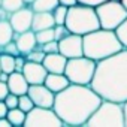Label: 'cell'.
Returning <instances> with one entry per match:
<instances>
[{
	"label": "cell",
	"mask_w": 127,
	"mask_h": 127,
	"mask_svg": "<svg viewBox=\"0 0 127 127\" xmlns=\"http://www.w3.org/2000/svg\"><path fill=\"white\" fill-rule=\"evenodd\" d=\"M14 39L15 43L18 46L20 54H29L30 51H33L37 46V40H36V33L33 30H27L24 33H14Z\"/></svg>",
	"instance_id": "obj_14"
},
{
	"label": "cell",
	"mask_w": 127,
	"mask_h": 127,
	"mask_svg": "<svg viewBox=\"0 0 127 127\" xmlns=\"http://www.w3.org/2000/svg\"><path fill=\"white\" fill-rule=\"evenodd\" d=\"M121 3H123V6L127 9V0H121Z\"/></svg>",
	"instance_id": "obj_41"
},
{
	"label": "cell",
	"mask_w": 127,
	"mask_h": 127,
	"mask_svg": "<svg viewBox=\"0 0 127 127\" xmlns=\"http://www.w3.org/2000/svg\"><path fill=\"white\" fill-rule=\"evenodd\" d=\"M87 126L90 127H126L124 103L102 100L93 115L88 118Z\"/></svg>",
	"instance_id": "obj_5"
},
{
	"label": "cell",
	"mask_w": 127,
	"mask_h": 127,
	"mask_svg": "<svg viewBox=\"0 0 127 127\" xmlns=\"http://www.w3.org/2000/svg\"><path fill=\"white\" fill-rule=\"evenodd\" d=\"M6 118L11 121L12 126H24V121H26V112L20 108H12L8 111V115Z\"/></svg>",
	"instance_id": "obj_20"
},
{
	"label": "cell",
	"mask_w": 127,
	"mask_h": 127,
	"mask_svg": "<svg viewBox=\"0 0 127 127\" xmlns=\"http://www.w3.org/2000/svg\"><path fill=\"white\" fill-rule=\"evenodd\" d=\"M115 33H117V36H118L123 48H127V18L115 29Z\"/></svg>",
	"instance_id": "obj_25"
},
{
	"label": "cell",
	"mask_w": 127,
	"mask_h": 127,
	"mask_svg": "<svg viewBox=\"0 0 127 127\" xmlns=\"http://www.w3.org/2000/svg\"><path fill=\"white\" fill-rule=\"evenodd\" d=\"M8 78H9V73H6V72H2V73H0V81L8 82Z\"/></svg>",
	"instance_id": "obj_39"
},
{
	"label": "cell",
	"mask_w": 127,
	"mask_h": 127,
	"mask_svg": "<svg viewBox=\"0 0 127 127\" xmlns=\"http://www.w3.org/2000/svg\"><path fill=\"white\" fill-rule=\"evenodd\" d=\"M40 49L45 54H52V52H58V40H51L48 43L40 45Z\"/></svg>",
	"instance_id": "obj_29"
},
{
	"label": "cell",
	"mask_w": 127,
	"mask_h": 127,
	"mask_svg": "<svg viewBox=\"0 0 127 127\" xmlns=\"http://www.w3.org/2000/svg\"><path fill=\"white\" fill-rule=\"evenodd\" d=\"M90 87L103 100L127 102V48L97 61Z\"/></svg>",
	"instance_id": "obj_1"
},
{
	"label": "cell",
	"mask_w": 127,
	"mask_h": 127,
	"mask_svg": "<svg viewBox=\"0 0 127 127\" xmlns=\"http://www.w3.org/2000/svg\"><path fill=\"white\" fill-rule=\"evenodd\" d=\"M9 87H8V82H3L0 81V100H5V97L9 94Z\"/></svg>",
	"instance_id": "obj_33"
},
{
	"label": "cell",
	"mask_w": 127,
	"mask_h": 127,
	"mask_svg": "<svg viewBox=\"0 0 127 127\" xmlns=\"http://www.w3.org/2000/svg\"><path fill=\"white\" fill-rule=\"evenodd\" d=\"M43 84H45L51 91L58 93V91H61V90H64V88L70 84V81L67 79V76H66L64 73H48L46 78H45V81H43Z\"/></svg>",
	"instance_id": "obj_17"
},
{
	"label": "cell",
	"mask_w": 127,
	"mask_h": 127,
	"mask_svg": "<svg viewBox=\"0 0 127 127\" xmlns=\"http://www.w3.org/2000/svg\"><path fill=\"white\" fill-rule=\"evenodd\" d=\"M55 26V20L52 12H34L33 21H32V30L40 32L45 29H52Z\"/></svg>",
	"instance_id": "obj_16"
},
{
	"label": "cell",
	"mask_w": 127,
	"mask_h": 127,
	"mask_svg": "<svg viewBox=\"0 0 127 127\" xmlns=\"http://www.w3.org/2000/svg\"><path fill=\"white\" fill-rule=\"evenodd\" d=\"M124 117H126V126H127V102L124 103Z\"/></svg>",
	"instance_id": "obj_40"
},
{
	"label": "cell",
	"mask_w": 127,
	"mask_h": 127,
	"mask_svg": "<svg viewBox=\"0 0 127 127\" xmlns=\"http://www.w3.org/2000/svg\"><path fill=\"white\" fill-rule=\"evenodd\" d=\"M18 100H20V96H17V94H14V93H9V94L5 97V103H6V106H8L9 109L18 108Z\"/></svg>",
	"instance_id": "obj_30"
},
{
	"label": "cell",
	"mask_w": 127,
	"mask_h": 127,
	"mask_svg": "<svg viewBox=\"0 0 127 127\" xmlns=\"http://www.w3.org/2000/svg\"><path fill=\"white\" fill-rule=\"evenodd\" d=\"M102 97L90 87L81 84H69L64 90L55 93L52 109L63 124L82 126L102 103Z\"/></svg>",
	"instance_id": "obj_2"
},
{
	"label": "cell",
	"mask_w": 127,
	"mask_h": 127,
	"mask_svg": "<svg viewBox=\"0 0 127 127\" xmlns=\"http://www.w3.org/2000/svg\"><path fill=\"white\" fill-rule=\"evenodd\" d=\"M23 75L26 76L27 82L30 85H34V84H43L46 75H48V70L45 69V66L42 63H36V61H26V64L23 67Z\"/></svg>",
	"instance_id": "obj_12"
},
{
	"label": "cell",
	"mask_w": 127,
	"mask_h": 127,
	"mask_svg": "<svg viewBox=\"0 0 127 127\" xmlns=\"http://www.w3.org/2000/svg\"><path fill=\"white\" fill-rule=\"evenodd\" d=\"M9 17H11V14H9L6 9H3L2 6H0V21H3V20H9Z\"/></svg>",
	"instance_id": "obj_36"
},
{
	"label": "cell",
	"mask_w": 127,
	"mask_h": 127,
	"mask_svg": "<svg viewBox=\"0 0 127 127\" xmlns=\"http://www.w3.org/2000/svg\"><path fill=\"white\" fill-rule=\"evenodd\" d=\"M26 127H61L63 121L52 108L34 106L26 114Z\"/></svg>",
	"instance_id": "obj_8"
},
{
	"label": "cell",
	"mask_w": 127,
	"mask_h": 127,
	"mask_svg": "<svg viewBox=\"0 0 127 127\" xmlns=\"http://www.w3.org/2000/svg\"><path fill=\"white\" fill-rule=\"evenodd\" d=\"M66 63H67V58L61 52H52L45 55L42 64L45 66L48 73H64Z\"/></svg>",
	"instance_id": "obj_13"
},
{
	"label": "cell",
	"mask_w": 127,
	"mask_h": 127,
	"mask_svg": "<svg viewBox=\"0 0 127 127\" xmlns=\"http://www.w3.org/2000/svg\"><path fill=\"white\" fill-rule=\"evenodd\" d=\"M96 12L100 27L106 30H115L127 18V9L121 2H115V0H106L105 3L96 8Z\"/></svg>",
	"instance_id": "obj_7"
},
{
	"label": "cell",
	"mask_w": 127,
	"mask_h": 127,
	"mask_svg": "<svg viewBox=\"0 0 127 127\" xmlns=\"http://www.w3.org/2000/svg\"><path fill=\"white\" fill-rule=\"evenodd\" d=\"M24 2H26V3H29V5H32V3L34 2V0H24Z\"/></svg>",
	"instance_id": "obj_42"
},
{
	"label": "cell",
	"mask_w": 127,
	"mask_h": 127,
	"mask_svg": "<svg viewBox=\"0 0 127 127\" xmlns=\"http://www.w3.org/2000/svg\"><path fill=\"white\" fill-rule=\"evenodd\" d=\"M82 43H84V55L94 61H100L123 49V45L115 30H106L102 27L91 33L84 34Z\"/></svg>",
	"instance_id": "obj_3"
},
{
	"label": "cell",
	"mask_w": 127,
	"mask_h": 127,
	"mask_svg": "<svg viewBox=\"0 0 127 127\" xmlns=\"http://www.w3.org/2000/svg\"><path fill=\"white\" fill-rule=\"evenodd\" d=\"M8 111H9V108L6 106L5 100H0V118L6 117V115H8Z\"/></svg>",
	"instance_id": "obj_35"
},
{
	"label": "cell",
	"mask_w": 127,
	"mask_h": 127,
	"mask_svg": "<svg viewBox=\"0 0 127 127\" xmlns=\"http://www.w3.org/2000/svg\"><path fill=\"white\" fill-rule=\"evenodd\" d=\"M3 48H5V52H6V54H11V55H15V57H17V55H20V51H18V46H17V43H15V42H12V40H11L9 43H6V45H5Z\"/></svg>",
	"instance_id": "obj_31"
},
{
	"label": "cell",
	"mask_w": 127,
	"mask_h": 127,
	"mask_svg": "<svg viewBox=\"0 0 127 127\" xmlns=\"http://www.w3.org/2000/svg\"><path fill=\"white\" fill-rule=\"evenodd\" d=\"M115 2H121V0H115Z\"/></svg>",
	"instance_id": "obj_44"
},
{
	"label": "cell",
	"mask_w": 127,
	"mask_h": 127,
	"mask_svg": "<svg viewBox=\"0 0 127 127\" xmlns=\"http://www.w3.org/2000/svg\"><path fill=\"white\" fill-rule=\"evenodd\" d=\"M45 52L42 51V49H33V51H30L29 54H27V60L29 61H36V63H42L43 61V58H45Z\"/></svg>",
	"instance_id": "obj_27"
},
{
	"label": "cell",
	"mask_w": 127,
	"mask_h": 127,
	"mask_svg": "<svg viewBox=\"0 0 127 127\" xmlns=\"http://www.w3.org/2000/svg\"><path fill=\"white\" fill-rule=\"evenodd\" d=\"M24 6H26V2H24V0H2V8L6 9L9 14L15 12V11H18V9L24 8Z\"/></svg>",
	"instance_id": "obj_23"
},
{
	"label": "cell",
	"mask_w": 127,
	"mask_h": 127,
	"mask_svg": "<svg viewBox=\"0 0 127 127\" xmlns=\"http://www.w3.org/2000/svg\"><path fill=\"white\" fill-rule=\"evenodd\" d=\"M18 108H20V109H23V111L27 114L30 109H33V108H34V103H33V100L30 99V96H29V94H23V96H20Z\"/></svg>",
	"instance_id": "obj_26"
},
{
	"label": "cell",
	"mask_w": 127,
	"mask_h": 127,
	"mask_svg": "<svg viewBox=\"0 0 127 127\" xmlns=\"http://www.w3.org/2000/svg\"><path fill=\"white\" fill-rule=\"evenodd\" d=\"M58 5V0H34L32 9L33 12H52Z\"/></svg>",
	"instance_id": "obj_19"
},
{
	"label": "cell",
	"mask_w": 127,
	"mask_h": 127,
	"mask_svg": "<svg viewBox=\"0 0 127 127\" xmlns=\"http://www.w3.org/2000/svg\"><path fill=\"white\" fill-rule=\"evenodd\" d=\"M34 33H36L37 45H43V43H48L51 40H55L54 27L52 29H45V30H40V32H34Z\"/></svg>",
	"instance_id": "obj_22"
},
{
	"label": "cell",
	"mask_w": 127,
	"mask_h": 127,
	"mask_svg": "<svg viewBox=\"0 0 127 127\" xmlns=\"http://www.w3.org/2000/svg\"><path fill=\"white\" fill-rule=\"evenodd\" d=\"M24 64H26V60H24L21 55H17V57H15V70H17V72H23Z\"/></svg>",
	"instance_id": "obj_34"
},
{
	"label": "cell",
	"mask_w": 127,
	"mask_h": 127,
	"mask_svg": "<svg viewBox=\"0 0 127 127\" xmlns=\"http://www.w3.org/2000/svg\"><path fill=\"white\" fill-rule=\"evenodd\" d=\"M58 52H61L66 58H75L84 55V43L82 36L69 33L66 37L58 40Z\"/></svg>",
	"instance_id": "obj_9"
},
{
	"label": "cell",
	"mask_w": 127,
	"mask_h": 127,
	"mask_svg": "<svg viewBox=\"0 0 127 127\" xmlns=\"http://www.w3.org/2000/svg\"><path fill=\"white\" fill-rule=\"evenodd\" d=\"M27 94H29L30 99L33 100L34 106H40V108H52V106H54L55 93L51 91L45 84H34V85H30Z\"/></svg>",
	"instance_id": "obj_10"
},
{
	"label": "cell",
	"mask_w": 127,
	"mask_h": 127,
	"mask_svg": "<svg viewBox=\"0 0 127 127\" xmlns=\"http://www.w3.org/2000/svg\"><path fill=\"white\" fill-rule=\"evenodd\" d=\"M0 67H2V72L6 73H12L15 72V55L11 54H0Z\"/></svg>",
	"instance_id": "obj_21"
},
{
	"label": "cell",
	"mask_w": 127,
	"mask_h": 127,
	"mask_svg": "<svg viewBox=\"0 0 127 127\" xmlns=\"http://www.w3.org/2000/svg\"><path fill=\"white\" fill-rule=\"evenodd\" d=\"M0 6H2V0H0Z\"/></svg>",
	"instance_id": "obj_43"
},
{
	"label": "cell",
	"mask_w": 127,
	"mask_h": 127,
	"mask_svg": "<svg viewBox=\"0 0 127 127\" xmlns=\"http://www.w3.org/2000/svg\"><path fill=\"white\" fill-rule=\"evenodd\" d=\"M8 87H9V91L17 94V96H23V94H27L29 91V87L30 84L27 82L26 76L23 75V72H12L9 73V78H8Z\"/></svg>",
	"instance_id": "obj_15"
},
{
	"label": "cell",
	"mask_w": 127,
	"mask_h": 127,
	"mask_svg": "<svg viewBox=\"0 0 127 127\" xmlns=\"http://www.w3.org/2000/svg\"><path fill=\"white\" fill-rule=\"evenodd\" d=\"M0 73H2V67H0Z\"/></svg>",
	"instance_id": "obj_45"
},
{
	"label": "cell",
	"mask_w": 127,
	"mask_h": 127,
	"mask_svg": "<svg viewBox=\"0 0 127 127\" xmlns=\"http://www.w3.org/2000/svg\"><path fill=\"white\" fill-rule=\"evenodd\" d=\"M64 26L70 33L75 34H87L97 29H100V23L97 18L96 8L85 6V5H73L67 9V17Z\"/></svg>",
	"instance_id": "obj_4"
},
{
	"label": "cell",
	"mask_w": 127,
	"mask_h": 127,
	"mask_svg": "<svg viewBox=\"0 0 127 127\" xmlns=\"http://www.w3.org/2000/svg\"><path fill=\"white\" fill-rule=\"evenodd\" d=\"M58 3H60V5H64V6H67V8H70V6L76 5L78 2H76V0H58Z\"/></svg>",
	"instance_id": "obj_37"
},
{
	"label": "cell",
	"mask_w": 127,
	"mask_h": 127,
	"mask_svg": "<svg viewBox=\"0 0 127 127\" xmlns=\"http://www.w3.org/2000/svg\"><path fill=\"white\" fill-rule=\"evenodd\" d=\"M33 9L32 8H21L11 14L9 23L17 33H24L27 30H32V21H33Z\"/></svg>",
	"instance_id": "obj_11"
},
{
	"label": "cell",
	"mask_w": 127,
	"mask_h": 127,
	"mask_svg": "<svg viewBox=\"0 0 127 127\" xmlns=\"http://www.w3.org/2000/svg\"><path fill=\"white\" fill-rule=\"evenodd\" d=\"M97 61L81 55L75 58H67L64 75L70 81V84H81V85H90L94 72H96Z\"/></svg>",
	"instance_id": "obj_6"
},
{
	"label": "cell",
	"mask_w": 127,
	"mask_h": 127,
	"mask_svg": "<svg viewBox=\"0 0 127 127\" xmlns=\"http://www.w3.org/2000/svg\"><path fill=\"white\" fill-rule=\"evenodd\" d=\"M12 124H11V121L6 118V117H3V118H0V127H11Z\"/></svg>",
	"instance_id": "obj_38"
},
{
	"label": "cell",
	"mask_w": 127,
	"mask_h": 127,
	"mask_svg": "<svg viewBox=\"0 0 127 127\" xmlns=\"http://www.w3.org/2000/svg\"><path fill=\"white\" fill-rule=\"evenodd\" d=\"M67 6L64 5H58L54 11H52V15H54V20H55V26L57 24H64L66 23V17H67Z\"/></svg>",
	"instance_id": "obj_24"
},
{
	"label": "cell",
	"mask_w": 127,
	"mask_h": 127,
	"mask_svg": "<svg viewBox=\"0 0 127 127\" xmlns=\"http://www.w3.org/2000/svg\"><path fill=\"white\" fill-rule=\"evenodd\" d=\"M79 5H85V6H91V8H97L99 5L105 3L106 0H76Z\"/></svg>",
	"instance_id": "obj_32"
},
{
	"label": "cell",
	"mask_w": 127,
	"mask_h": 127,
	"mask_svg": "<svg viewBox=\"0 0 127 127\" xmlns=\"http://www.w3.org/2000/svg\"><path fill=\"white\" fill-rule=\"evenodd\" d=\"M14 29L9 23V20L0 21V48H3L6 43L14 40Z\"/></svg>",
	"instance_id": "obj_18"
},
{
	"label": "cell",
	"mask_w": 127,
	"mask_h": 127,
	"mask_svg": "<svg viewBox=\"0 0 127 127\" xmlns=\"http://www.w3.org/2000/svg\"><path fill=\"white\" fill-rule=\"evenodd\" d=\"M54 33H55V40H60L63 37H66L70 32L67 30V27L64 24H57V26H54Z\"/></svg>",
	"instance_id": "obj_28"
}]
</instances>
